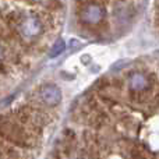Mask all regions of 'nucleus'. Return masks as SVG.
Here are the masks:
<instances>
[{"label": "nucleus", "instance_id": "obj_4", "mask_svg": "<svg viewBox=\"0 0 159 159\" xmlns=\"http://www.w3.org/2000/svg\"><path fill=\"white\" fill-rule=\"evenodd\" d=\"M130 85H131L133 89H137V91H141V89H145L147 85H148V80L144 74L141 73H134L131 74L130 77Z\"/></svg>", "mask_w": 159, "mask_h": 159}, {"label": "nucleus", "instance_id": "obj_2", "mask_svg": "<svg viewBox=\"0 0 159 159\" xmlns=\"http://www.w3.org/2000/svg\"><path fill=\"white\" fill-rule=\"evenodd\" d=\"M105 16V8L101 4L96 3H91L82 10L81 13V20L84 22H89V24H96L99 22Z\"/></svg>", "mask_w": 159, "mask_h": 159}, {"label": "nucleus", "instance_id": "obj_3", "mask_svg": "<svg viewBox=\"0 0 159 159\" xmlns=\"http://www.w3.org/2000/svg\"><path fill=\"white\" fill-rule=\"evenodd\" d=\"M42 101L48 105H56L61 101V92L56 85H46L42 89Z\"/></svg>", "mask_w": 159, "mask_h": 159}, {"label": "nucleus", "instance_id": "obj_5", "mask_svg": "<svg viewBox=\"0 0 159 159\" xmlns=\"http://www.w3.org/2000/svg\"><path fill=\"white\" fill-rule=\"evenodd\" d=\"M64 49H66V42H64V41H59L57 43H55V46L52 48L49 56H50V57H56V56L60 55Z\"/></svg>", "mask_w": 159, "mask_h": 159}, {"label": "nucleus", "instance_id": "obj_1", "mask_svg": "<svg viewBox=\"0 0 159 159\" xmlns=\"http://www.w3.org/2000/svg\"><path fill=\"white\" fill-rule=\"evenodd\" d=\"M42 31V22L38 17L27 16L20 24V32L25 38H35Z\"/></svg>", "mask_w": 159, "mask_h": 159}]
</instances>
